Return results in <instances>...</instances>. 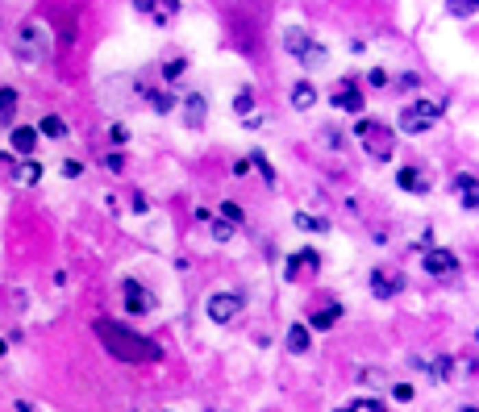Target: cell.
<instances>
[{"instance_id":"cell-1","label":"cell","mask_w":479,"mask_h":412,"mask_svg":"<svg viewBox=\"0 0 479 412\" xmlns=\"http://www.w3.org/2000/svg\"><path fill=\"white\" fill-rule=\"evenodd\" d=\"M96 337L104 342V350H109L113 358H121V363H158L163 358V346H154L150 337L117 325V321H96Z\"/></svg>"},{"instance_id":"cell-2","label":"cell","mask_w":479,"mask_h":412,"mask_svg":"<svg viewBox=\"0 0 479 412\" xmlns=\"http://www.w3.org/2000/svg\"><path fill=\"white\" fill-rule=\"evenodd\" d=\"M354 138L363 142V150L371 154V159H392V146H396V133L384 125V121H376V117H358L354 121Z\"/></svg>"},{"instance_id":"cell-3","label":"cell","mask_w":479,"mask_h":412,"mask_svg":"<svg viewBox=\"0 0 479 412\" xmlns=\"http://www.w3.org/2000/svg\"><path fill=\"white\" fill-rule=\"evenodd\" d=\"M50 55V34L42 21H25L21 34H17V59L21 63H46Z\"/></svg>"},{"instance_id":"cell-4","label":"cell","mask_w":479,"mask_h":412,"mask_svg":"<svg viewBox=\"0 0 479 412\" xmlns=\"http://www.w3.org/2000/svg\"><path fill=\"white\" fill-rule=\"evenodd\" d=\"M284 50H288L292 59H300V67H317V63L326 59V46L317 42L312 34L296 29V25H292V29H284Z\"/></svg>"},{"instance_id":"cell-5","label":"cell","mask_w":479,"mask_h":412,"mask_svg":"<svg viewBox=\"0 0 479 412\" xmlns=\"http://www.w3.org/2000/svg\"><path fill=\"white\" fill-rule=\"evenodd\" d=\"M442 121V105L438 100H417V105L400 109V133H425Z\"/></svg>"},{"instance_id":"cell-6","label":"cell","mask_w":479,"mask_h":412,"mask_svg":"<svg viewBox=\"0 0 479 412\" xmlns=\"http://www.w3.org/2000/svg\"><path fill=\"white\" fill-rule=\"evenodd\" d=\"M330 105H334V109H342V113H354V117L367 109V96H363L358 75H342V79L330 88Z\"/></svg>"},{"instance_id":"cell-7","label":"cell","mask_w":479,"mask_h":412,"mask_svg":"<svg viewBox=\"0 0 479 412\" xmlns=\"http://www.w3.org/2000/svg\"><path fill=\"white\" fill-rule=\"evenodd\" d=\"M242 304H246V300H242L238 292H212V296H208V317L217 321V325H230V321L242 313Z\"/></svg>"},{"instance_id":"cell-8","label":"cell","mask_w":479,"mask_h":412,"mask_svg":"<svg viewBox=\"0 0 479 412\" xmlns=\"http://www.w3.org/2000/svg\"><path fill=\"white\" fill-rule=\"evenodd\" d=\"M312 271H321V254H317L312 246H304V250H296V254H288V263H284V279H304V275H312Z\"/></svg>"},{"instance_id":"cell-9","label":"cell","mask_w":479,"mask_h":412,"mask_svg":"<svg viewBox=\"0 0 479 412\" xmlns=\"http://www.w3.org/2000/svg\"><path fill=\"white\" fill-rule=\"evenodd\" d=\"M121 296H125V308H130L134 317H150V313H154V296H150L138 279H125V283H121Z\"/></svg>"},{"instance_id":"cell-10","label":"cell","mask_w":479,"mask_h":412,"mask_svg":"<svg viewBox=\"0 0 479 412\" xmlns=\"http://www.w3.org/2000/svg\"><path fill=\"white\" fill-rule=\"evenodd\" d=\"M425 271H430V275H442V279H450V275H458L463 267H458V259H454L450 250L434 246V250H425Z\"/></svg>"},{"instance_id":"cell-11","label":"cell","mask_w":479,"mask_h":412,"mask_svg":"<svg viewBox=\"0 0 479 412\" xmlns=\"http://www.w3.org/2000/svg\"><path fill=\"white\" fill-rule=\"evenodd\" d=\"M204 117H208V96H204V92L184 96V125H188V129H200Z\"/></svg>"},{"instance_id":"cell-12","label":"cell","mask_w":479,"mask_h":412,"mask_svg":"<svg viewBox=\"0 0 479 412\" xmlns=\"http://www.w3.org/2000/svg\"><path fill=\"white\" fill-rule=\"evenodd\" d=\"M454 192H458L467 213H479V175H467V171L454 175Z\"/></svg>"},{"instance_id":"cell-13","label":"cell","mask_w":479,"mask_h":412,"mask_svg":"<svg viewBox=\"0 0 479 412\" xmlns=\"http://www.w3.org/2000/svg\"><path fill=\"white\" fill-rule=\"evenodd\" d=\"M400 287H404V279H400L396 271H371V292H376L380 300L400 296Z\"/></svg>"},{"instance_id":"cell-14","label":"cell","mask_w":479,"mask_h":412,"mask_svg":"<svg viewBox=\"0 0 479 412\" xmlns=\"http://www.w3.org/2000/svg\"><path fill=\"white\" fill-rule=\"evenodd\" d=\"M138 96L146 100L154 113H171V109H175V96H171V92H163V88H146V83H142V88H138Z\"/></svg>"},{"instance_id":"cell-15","label":"cell","mask_w":479,"mask_h":412,"mask_svg":"<svg viewBox=\"0 0 479 412\" xmlns=\"http://www.w3.org/2000/svg\"><path fill=\"white\" fill-rule=\"evenodd\" d=\"M396 183H400L404 192H413V196H425V192H430V179H421L417 167H400V171H396Z\"/></svg>"},{"instance_id":"cell-16","label":"cell","mask_w":479,"mask_h":412,"mask_svg":"<svg viewBox=\"0 0 479 412\" xmlns=\"http://www.w3.org/2000/svg\"><path fill=\"white\" fill-rule=\"evenodd\" d=\"M38 138H42L38 125H17V129H13V150H17V154H34V150H38Z\"/></svg>"},{"instance_id":"cell-17","label":"cell","mask_w":479,"mask_h":412,"mask_svg":"<svg viewBox=\"0 0 479 412\" xmlns=\"http://www.w3.org/2000/svg\"><path fill=\"white\" fill-rule=\"evenodd\" d=\"M312 105H317V88L308 79L292 83V109H312Z\"/></svg>"},{"instance_id":"cell-18","label":"cell","mask_w":479,"mask_h":412,"mask_svg":"<svg viewBox=\"0 0 479 412\" xmlns=\"http://www.w3.org/2000/svg\"><path fill=\"white\" fill-rule=\"evenodd\" d=\"M288 350H292V354H308V350H312V337H308V325H300V321H296V325L288 329Z\"/></svg>"},{"instance_id":"cell-19","label":"cell","mask_w":479,"mask_h":412,"mask_svg":"<svg viewBox=\"0 0 479 412\" xmlns=\"http://www.w3.org/2000/svg\"><path fill=\"white\" fill-rule=\"evenodd\" d=\"M13 117H17V92L13 88H0V129L13 125Z\"/></svg>"},{"instance_id":"cell-20","label":"cell","mask_w":479,"mask_h":412,"mask_svg":"<svg viewBox=\"0 0 479 412\" xmlns=\"http://www.w3.org/2000/svg\"><path fill=\"white\" fill-rule=\"evenodd\" d=\"M338 317H342V304H326L321 313H312V321H308V325H312V329H334V325H338Z\"/></svg>"},{"instance_id":"cell-21","label":"cell","mask_w":479,"mask_h":412,"mask_svg":"<svg viewBox=\"0 0 479 412\" xmlns=\"http://www.w3.org/2000/svg\"><path fill=\"white\" fill-rule=\"evenodd\" d=\"M234 113L246 117V121L254 117V88H238V92H234Z\"/></svg>"},{"instance_id":"cell-22","label":"cell","mask_w":479,"mask_h":412,"mask_svg":"<svg viewBox=\"0 0 479 412\" xmlns=\"http://www.w3.org/2000/svg\"><path fill=\"white\" fill-rule=\"evenodd\" d=\"M430 375L438 379V383H446V379H454V358L450 354H438L434 363H430Z\"/></svg>"},{"instance_id":"cell-23","label":"cell","mask_w":479,"mask_h":412,"mask_svg":"<svg viewBox=\"0 0 479 412\" xmlns=\"http://www.w3.org/2000/svg\"><path fill=\"white\" fill-rule=\"evenodd\" d=\"M334 412H388V404H384V400H376V396H367V400H354V404L334 408Z\"/></svg>"},{"instance_id":"cell-24","label":"cell","mask_w":479,"mask_h":412,"mask_svg":"<svg viewBox=\"0 0 479 412\" xmlns=\"http://www.w3.org/2000/svg\"><path fill=\"white\" fill-rule=\"evenodd\" d=\"M292 221H296V229H308V233H330V221H321V217H308V213H296Z\"/></svg>"},{"instance_id":"cell-25","label":"cell","mask_w":479,"mask_h":412,"mask_svg":"<svg viewBox=\"0 0 479 412\" xmlns=\"http://www.w3.org/2000/svg\"><path fill=\"white\" fill-rule=\"evenodd\" d=\"M184 71H188V59H184V55H180V59H167V63H163V83L184 79Z\"/></svg>"},{"instance_id":"cell-26","label":"cell","mask_w":479,"mask_h":412,"mask_svg":"<svg viewBox=\"0 0 479 412\" xmlns=\"http://www.w3.org/2000/svg\"><path fill=\"white\" fill-rule=\"evenodd\" d=\"M446 9H450L454 17H475V13H479V0H446Z\"/></svg>"},{"instance_id":"cell-27","label":"cell","mask_w":479,"mask_h":412,"mask_svg":"<svg viewBox=\"0 0 479 412\" xmlns=\"http://www.w3.org/2000/svg\"><path fill=\"white\" fill-rule=\"evenodd\" d=\"M38 133H46V138H67V125H63L59 117H42V125H38Z\"/></svg>"},{"instance_id":"cell-28","label":"cell","mask_w":479,"mask_h":412,"mask_svg":"<svg viewBox=\"0 0 479 412\" xmlns=\"http://www.w3.org/2000/svg\"><path fill=\"white\" fill-rule=\"evenodd\" d=\"M234 229H238L234 221H225V217H217V221H212V242H230V237H234Z\"/></svg>"},{"instance_id":"cell-29","label":"cell","mask_w":479,"mask_h":412,"mask_svg":"<svg viewBox=\"0 0 479 412\" xmlns=\"http://www.w3.org/2000/svg\"><path fill=\"white\" fill-rule=\"evenodd\" d=\"M250 163L262 171V179H267V183H275V167L267 163V154H262V150H254V154H250Z\"/></svg>"},{"instance_id":"cell-30","label":"cell","mask_w":479,"mask_h":412,"mask_svg":"<svg viewBox=\"0 0 479 412\" xmlns=\"http://www.w3.org/2000/svg\"><path fill=\"white\" fill-rule=\"evenodd\" d=\"M221 217H225V221H234V225H242V221H246L242 204H234V200H225V204H221Z\"/></svg>"},{"instance_id":"cell-31","label":"cell","mask_w":479,"mask_h":412,"mask_svg":"<svg viewBox=\"0 0 479 412\" xmlns=\"http://www.w3.org/2000/svg\"><path fill=\"white\" fill-rule=\"evenodd\" d=\"M17 179H21V183H38V179H42V163H25V167L17 171Z\"/></svg>"},{"instance_id":"cell-32","label":"cell","mask_w":479,"mask_h":412,"mask_svg":"<svg viewBox=\"0 0 479 412\" xmlns=\"http://www.w3.org/2000/svg\"><path fill=\"white\" fill-rule=\"evenodd\" d=\"M367 88H388V71L384 67H371L367 71Z\"/></svg>"},{"instance_id":"cell-33","label":"cell","mask_w":479,"mask_h":412,"mask_svg":"<svg viewBox=\"0 0 479 412\" xmlns=\"http://www.w3.org/2000/svg\"><path fill=\"white\" fill-rule=\"evenodd\" d=\"M396 88H400V92H413V88H421V75H417V71H404V75L396 79Z\"/></svg>"},{"instance_id":"cell-34","label":"cell","mask_w":479,"mask_h":412,"mask_svg":"<svg viewBox=\"0 0 479 412\" xmlns=\"http://www.w3.org/2000/svg\"><path fill=\"white\" fill-rule=\"evenodd\" d=\"M392 400L408 404V400H413V387H408V383H392Z\"/></svg>"},{"instance_id":"cell-35","label":"cell","mask_w":479,"mask_h":412,"mask_svg":"<svg viewBox=\"0 0 479 412\" xmlns=\"http://www.w3.org/2000/svg\"><path fill=\"white\" fill-rule=\"evenodd\" d=\"M79 171H84V163H75V159H63V175H67V179H79Z\"/></svg>"},{"instance_id":"cell-36","label":"cell","mask_w":479,"mask_h":412,"mask_svg":"<svg viewBox=\"0 0 479 412\" xmlns=\"http://www.w3.org/2000/svg\"><path fill=\"white\" fill-rule=\"evenodd\" d=\"M104 167H109V171H121L125 167V159H121V154H104V159H100Z\"/></svg>"},{"instance_id":"cell-37","label":"cell","mask_w":479,"mask_h":412,"mask_svg":"<svg viewBox=\"0 0 479 412\" xmlns=\"http://www.w3.org/2000/svg\"><path fill=\"white\" fill-rule=\"evenodd\" d=\"M109 138H113L117 146H125V142H130V129H125V125H113V129H109Z\"/></svg>"},{"instance_id":"cell-38","label":"cell","mask_w":479,"mask_h":412,"mask_svg":"<svg viewBox=\"0 0 479 412\" xmlns=\"http://www.w3.org/2000/svg\"><path fill=\"white\" fill-rule=\"evenodd\" d=\"M326 146H334V150H342L346 142H342V133H338V129H326Z\"/></svg>"},{"instance_id":"cell-39","label":"cell","mask_w":479,"mask_h":412,"mask_svg":"<svg viewBox=\"0 0 479 412\" xmlns=\"http://www.w3.org/2000/svg\"><path fill=\"white\" fill-rule=\"evenodd\" d=\"M130 204H134V213H150V209H146V196H142V192H134V200H130Z\"/></svg>"},{"instance_id":"cell-40","label":"cell","mask_w":479,"mask_h":412,"mask_svg":"<svg viewBox=\"0 0 479 412\" xmlns=\"http://www.w3.org/2000/svg\"><path fill=\"white\" fill-rule=\"evenodd\" d=\"M134 9H138V13H150V17H154V0H134Z\"/></svg>"},{"instance_id":"cell-41","label":"cell","mask_w":479,"mask_h":412,"mask_svg":"<svg viewBox=\"0 0 479 412\" xmlns=\"http://www.w3.org/2000/svg\"><path fill=\"white\" fill-rule=\"evenodd\" d=\"M458 412H479V408H475V404H467V408H458Z\"/></svg>"},{"instance_id":"cell-42","label":"cell","mask_w":479,"mask_h":412,"mask_svg":"<svg viewBox=\"0 0 479 412\" xmlns=\"http://www.w3.org/2000/svg\"><path fill=\"white\" fill-rule=\"evenodd\" d=\"M475 342H479V333H475Z\"/></svg>"}]
</instances>
